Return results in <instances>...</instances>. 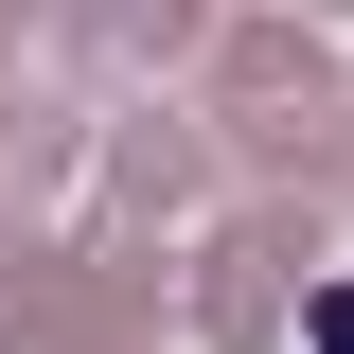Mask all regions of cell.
<instances>
[{
	"instance_id": "1",
	"label": "cell",
	"mask_w": 354,
	"mask_h": 354,
	"mask_svg": "<svg viewBox=\"0 0 354 354\" xmlns=\"http://www.w3.org/2000/svg\"><path fill=\"white\" fill-rule=\"evenodd\" d=\"M319 354H354V283H337V301H319Z\"/></svg>"
}]
</instances>
